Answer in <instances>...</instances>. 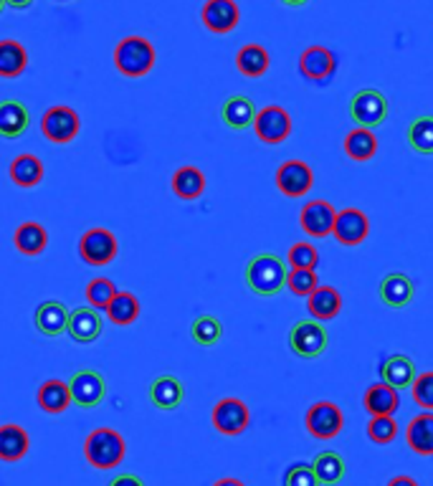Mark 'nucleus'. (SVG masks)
Segmentation results:
<instances>
[{
  "instance_id": "nucleus-1",
  "label": "nucleus",
  "mask_w": 433,
  "mask_h": 486,
  "mask_svg": "<svg viewBox=\"0 0 433 486\" xmlns=\"http://www.w3.org/2000/svg\"><path fill=\"white\" fill-rule=\"evenodd\" d=\"M287 274L289 269L274 253H259L246 264L243 278L246 287L259 296H277L287 287Z\"/></svg>"
},
{
  "instance_id": "nucleus-2",
  "label": "nucleus",
  "mask_w": 433,
  "mask_h": 486,
  "mask_svg": "<svg viewBox=\"0 0 433 486\" xmlns=\"http://www.w3.org/2000/svg\"><path fill=\"white\" fill-rule=\"evenodd\" d=\"M84 456L94 469H102V472L119 466L127 456V444L122 433H117L114 429H94L86 436Z\"/></svg>"
},
{
  "instance_id": "nucleus-3",
  "label": "nucleus",
  "mask_w": 433,
  "mask_h": 486,
  "mask_svg": "<svg viewBox=\"0 0 433 486\" xmlns=\"http://www.w3.org/2000/svg\"><path fill=\"white\" fill-rule=\"evenodd\" d=\"M114 66L122 76L140 79L155 66V46L145 36H127L114 49Z\"/></svg>"
},
{
  "instance_id": "nucleus-4",
  "label": "nucleus",
  "mask_w": 433,
  "mask_h": 486,
  "mask_svg": "<svg viewBox=\"0 0 433 486\" xmlns=\"http://www.w3.org/2000/svg\"><path fill=\"white\" fill-rule=\"evenodd\" d=\"M330 345V334L324 330V324L317 320L296 322L289 332V348L296 358L302 360H314Z\"/></svg>"
},
{
  "instance_id": "nucleus-5",
  "label": "nucleus",
  "mask_w": 433,
  "mask_h": 486,
  "mask_svg": "<svg viewBox=\"0 0 433 486\" xmlns=\"http://www.w3.org/2000/svg\"><path fill=\"white\" fill-rule=\"evenodd\" d=\"M388 99L377 89H363L349 99V117L358 127L376 129L388 119Z\"/></svg>"
},
{
  "instance_id": "nucleus-6",
  "label": "nucleus",
  "mask_w": 433,
  "mask_h": 486,
  "mask_svg": "<svg viewBox=\"0 0 433 486\" xmlns=\"http://www.w3.org/2000/svg\"><path fill=\"white\" fill-rule=\"evenodd\" d=\"M305 426H307L309 436H314L320 441H332L345 429V416H342L340 405L330 403V401H320L307 411Z\"/></svg>"
},
{
  "instance_id": "nucleus-7",
  "label": "nucleus",
  "mask_w": 433,
  "mask_h": 486,
  "mask_svg": "<svg viewBox=\"0 0 433 486\" xmlns=\"http://www.w3.org/2000/svg\"><path fill=\"white\" fill-rule=\"evenodd\" d=\"M210 420L216 426V431L224 433V436H241V433L249 429L252 423V411L249 405L243 403L241 398H224L218 401L213 413H210Z\"/></svg>"
},
{
  "instance_id": "nucleus-8",
  "label": "nucleus",
  "mask_w": 433,
  "mask_h": 486,
  "mask_svg": "<svg viewBox=\"0 0 433 486\" xmlns=\"http://www.w3.org/2000/svg\"><path fill=\"white\" fill-rule=\"evenodd\" d=\"M82 129V119L79 114L71 110V107H51V110L43 114L41 119V132L43 137L54 145H66L71 139H76Z\"/></svg>"
},
{
  "instance_id": "nucleus-9",
  "label": "nucleus",
  "mask_w": 433,
  "mask_h": 486,
  "mask_svg": "<svg viewBox=\"0 0 433 486\" xmlns=\"http://www.w3.org/2000/svg\"><path fill=\"white\" fill-rule=\"evenodd\" d=\"M119 243L107 228H89L79 241V253L89 266H107L117 259Z\"/></svg>"
},
{
  "instance_id": "nucleus-10",
  "label": "nucleus",
  "mask_w": 433,
  "mask_h": 486,
  "mask_svg": "<svg viewBox=\"0 0 433 486\" xmlns=\"http://www.w3.org/2000/svg\"><path fill=\"white\" fill-rule=\"evenodd\" d=\"M253 132L266 145H279V142H284L292 135V117H289V111L284 110V107L269 104L261 111H256Z\"/></svg>"
},
{
  "instance_id": "nucleus-11",
  "label": "nucleus",
  "mask_w": 433,
  "mask_h": 486,
  "mask_svg": "<svg viewBox=\"0 0 433 486\" xmlns=\"http://www.w3.org/2000/svg\"><path fill=\"white\" fill-rule=\"evenodd\" d=\"M274 182H277L281 195H287V198H305L312 190V185H314V172L302 160H287L277 170Z\"/></svg>"
},
{
  "instance_id": "nucleus-12",
  "label": "nucleus",
  "mask_w": 433,
  "mask_h": 486,
  "mask_svg": "<svg viewBox=\"0 0 433 486\" xmlns=\"http://www.w3.org/2000/svg\"><path fill=\"white\" fill-rule=\"evenodd\" d=\"M71 390V403H76L79 408H97L104 395H107V380L102 377L97 370H79L74 373L69 380Z\"/></svg>"
},
{
  "instance_id": "nucleus-13",
  "label": "nucleus",
  "mask_w": 433,
  "mask_h": 486,
  "mask_svg": "<svg viewBox=\"0 0 433 486\" xmlns=\"http://www.w3.org/2000/svg\"><path fill=\"white\" fill-rule=\"evenodd\" d=\"M337 58L324 46H309L299 56V74L309 82H330L335 76Z\"/></svg>"
},
{
  "instance_id": "nucleus-14",
  "label": "nucleus",
  "mask_w": 433,
  "mask_h": 486,
  "mask_svg": "<svg viewBox=\"0 0 433 486\" xmlns=\"http://www.w3.org/2000/svg\"><path fill=\"white\" fill-rule=\"evenodd\" d=\"M332 234H335L337 243H342V246H360L365 238L370 236V221L363 210L345 208L335 216Z\"/></svg>"
},
{
  "instance_id": "nucleus-15",
  "label": "nucleus",
  "mask_w": 433,
  "mask_h": 486,
  "mask_svg": "<svg viewBox=\"0 0 433 486\" xmlns=\"http://www.w3.org/2000/svg\"><path fill=\"white\" fill-rule=\"evenodd\" d=\"M200 21L208 28L210 33H231L241 21V11H238L236 0H206L203 11H200Z\"/></svg>"
},
{
  "instance_id": "nucleus-16",
  "label": "nucleus",
  "mask_w": 433,
  "mask_h": 486,
  "mask_svg": "<svg viewBox=\"0 0 433 486\" xmlns=\"http://www.w3.org/2000/svg\"><path fill=\"white\" fill-rule=\"evenodd\" d=\"M335 208L327 200H309L299 213L302 231L312 238H327L335 228Z\"/></svg>"
},
{
  "instance_id": "nucleus-17",
  "label": "nucleus",
  "mask_w": 433,
  "mask_h": 486,
  "mask_svg": "<svg viewBox=\"0 0 433 486\" xmlns=\"http://www.w3.org/2000/svg\"><path fill=\"white\" fill-rule=\"evenodd\" d=\"M102 327H104L102 314H99L97 309H92L89 305L76 306V309H71L69 312L66 334H69L74 342H79V345H89V342H94L99 334H102Z\"/></svg>"
},
{
  "instance_id": "nucleus-18",
  "label": "nucleus",
  "mask_w": 433,
  "mask_h": 486,
  "mask_svg": "<svg viewBox=\"0 0 433 486\" xmlns=\"http://www.w3.org/2000/svg\"><path fill=\"white\" fill-rule=\"evenodd\" d=\"M377 296H380L383 305L391 306V309H403V306L413 302L416 284H413V278L405 277L401 271H393L388 277H383L380 287H377Z\"/></svg>"
},
{
  "instance_id": "nucleus-19",
  "label": "nucleus",
  "mask_w": 433,
  "mask_h": 486,
  "mask_svg": "<svg viewBox=\"0 0 433 486\" xmlns=\"http://www.w3.org/2000/svg\"><path fill=\"white\" fill-rule=\"evenodd\" d=\"M31 114L26 104L15 102V99H5L0 102V137L3 139H18L29 132Z\"/></svg>"
},
{
  "instance_id": "nucleus-20",
  "label": "nucleus",
  "mask_w": 433,
  "mask_h": 486,
  "mask_svg": "<svg viewBox=\"0 0 433 486\" xmlns=\"http://www.w3.org/2000/svg\"><path fill=\"white\" fill-rule=\"evenodd\" d=\"M380 380L393 390L411 388L416 380V362L405 355H391L380 365Z\"/></svg>"
},
{
  "instance_id": "nucleus-21",
  "label": "nucleus",
  "mask_w": 433,
  "mask_h": 486,
  "mask_svg": "<svg viewBox=\"0 0 433 486\" xmlns=\"http://www.w3.org/2000/svg\"><path fill=\"white\" fill-rule=\"evenodd\" d=\"M405 441L411 446L413 454L419 456H433V413L426 411L420 416L411 418L405 429Z\"/></svg>"
},
{
  "instance_id": "nucleus-22",
  "label": "nucleus",
  "mask_w": 433,
  "mask_h": 486,
  "mask_svg": "<svg viewBox=\"0 0 433 486\" xmlns=\"http://www.w3.org/2000/svg\"><path fill=\"white\" fill-rule=\"evenodd\" d=\"M307 309L317 322L335 320L342 312V294L337 292L335 287H317L314 294L307 296Z\"/></svg>"
},
{
  "instance_id": "nucleus-23",
  "label": "nucleus",
  "mask_w": 433,
  "mask_h": 486,
  "mask_svg": "<svg viewBox=\"0 0 433 486\" xmlns=\"http://www.w3.org/2000/svg\"><path fill=\"white\" fill-rule=\"evenodd\" d=\"M182 398H185V388L175 376L155 377L150 385V401L160 411H175L182 403Z\"/></svg>"
},
{
  "instance_id": "nucleus-24",
  "label": "nucleus",
  "mask_w": 433,
  "mask_h": 486,
  "mask_svg": "<svg viewBox=\"0 0 433 486\" xmlns=\"http://www.w3.org/2000/svg\"><path fill=\"white\" fill-rule=\"evenodd\" d=\"M221 117H224L225 127L236 129V132H243L253 127V119H256V107L249 97L243 94H234L224 102L221 107Z\"/></svg>"
},
{
  "instance_id": "nucleus-25",
  "label": "nucleus",
  "mask_w": 433,
  "mask_h": 486,
  "mask_svg": "<svg viewBox=\"0 0 433 486\" xmlns=\"http://www.w3.org/2000/svg\"><path fill=\"white\" fill-rule=\"evenodd\" d=\"M401 405V398H398V390H393L391 385L385 383H376L370 388L365 390L363 395V408L373 416H393Z\"/></svg>"
},
{
  "instance_id": "nucleus-26",
  "label": "nucleus",
  "mask_w": 433,
  "mask_h": 486,
  "mask_svg": "<svg viewBox=\"0 0 433 486\" xmlns=\"http://www.w3.org/2000/svg\"><path fill=\"white\" fill-rule=\"evenodd\" d=\"M66 322H69V309L57 299H49L36 309V330L46 337H58L61 332H66Z\"/></svg>"
},
{
  "instance_id": "nucleus-27",
  "label": "nucleus",
  "mask_w": 433,
  "mask_h": 486,
  "mask_svg": "<svg viewBox=\"0 0 433 486\" xmlns=\"http://www.w3.org/2000/svg\"><path fill=\"white\" fill-rule=\"evenodd\" d=\"M31 448V438L29 433L23 431L21 426L15 423H5L0 426V461H21Z\"/></svg>"
},
{
  "instance_id": "nucleus-28",
  "label": "nucleus",
  "mask_w": 433,
  "mask_h": 486,
  "mask_svg": "<svg viewBox=\"0 0 433 486\" xmlns=\"http://www.w3.org/2000/svg\"><path fill=\"white\" fill-rule=\"evenodd\" d=\"M69 405H71L69 383L51 377V380H46L41 388H39V408H41L43 413L58 416V413H64Z\"/></svg>"
},
{
  "instance_id": "nucleus-29",
  "label": "nucleus",
  "mask_w": 433,
  "mask_h": 486,
  "mask_svg": "<svg viewBox=\"0 0 433 486\" xmlns=\"http://www.w3.org/2000/svg\"><path fill=\"white\" fill-rule=\"evenodd\" d=\"M345 155L355 163H367L373 160L377 153V137L373 129H365V127H355L345 135Z\"/></svg>"
},
{
  "instance_id": "nucleus-30",
  "label": "nucleus",
  "mask_w": 433,
  "mask_h": 486,
  "mask_svg": "<svg viewBox=\"0 0 433 486\" xmlns=\"http://www.w3.org/2000/svg\"><path fill=\"white\" fill-rule=\"evenodd\" d=\"M170 185H172V193L178 195L181 200H196V198L206 193V175L193 165L178 167Z\"/></svg>"
},
{
  "instance_id": "nucleus-31",
  "label": "nucleus",
  "mask_w": 433,
  "mask_h": 486,
  "mask_svg": "<svg viewBox=\"0 0 433 486\" xmlns=\"http://www.w3.org/2000/svg\"><path fill=\"white\" fill-rule=\"evenodd\" d=\"M269 66H271L269 51H266L264 46H259V43H246L236 54L238 74H243V76H249V79L264 76Z\"/></svg>"
},
{
  "instance_id": "nucleus-32",
  "label": "nucleus",
  "mask_w": 433,
  "mask_h": 486,
  "mask_svg": "<svg viewBox=\"0 0 433 486\" xmlns=\"http://www.w3.org/2000/svg\"><path fill=\"white\" fill-rule=\"evenodd\" d=\"M13 243L23 256H39L49 246V234H46V228H43L41 223H21L15 228Z\"/></svg>"
},
{
  "instance_id": "nucleus-33",
  "label": "nucleus",
  "mask_w": 433,
  "mask_h": 486,
  "mask_svg": "<svg viewBox=\"0 0 433 486\" xmlns=\"http://www.w3.org/2000/svg\"><path fill=\"white\" fill-rule=\"evenodd\" d=\"M29 69V51L13 39L0 41V79H15Z\"/></svg>"
},
{
  "instance_id": "nucleus-34",
  "label": "nucleus",
  "mask_w": 433,
  "mask_h": 486,
  "mask_svg": "<svg viewBox=\"0 0 433 486\" xmlns=\"http://www.w3.org/2000/svg\"><path fill=\"white\" fill-rule=\"evenodd\" d=\"M309 466H312L314 476L320 479L322 486L340 484V482L345 479V472H348L345 459H342L340 454H335V451H322V454L314 456V461H312Z\"/></svg>"
},
{
  "instance_id": "nucleus-35",
  "label": "nucleus",
  "mask_w": 433,
  "mask_h": 486,
  "mask_svg": "<svg viewBox=\"0 0 433 486\" xmlns=\"http://www.w3.org/2000/svg\"><path fill=\"white\" fill-rule=\"evenodd\" d=\"M8 172L18 188H36L43 181V163L36 155H18Z\"/></svg>"
},
{
  "instance_id": "nucleus-36",
  "label": "nucleus",
  "mask_w": 433,
  "mask_h": 486,
  "mask_svg": "<svg viewBox=\"0 0 433 486\" xmlns=\"http://www.w3.org/2000/svg\"><path fill=\"white\" fill-rule=\"evenodd\" d=\"M104 312H107L112 324L127 327V324L137 322V317H140V299L132 292H117Z\"/></svg>"
},
{
  "instance_id": "nucleus-37",
  "label": "nucleus",
  "mask_w": 433,
  "mask_h": 486,
  "mask_svg": "<svg viewBox=\"0 0 433 486\" xmlns=\"http://www.w3.org/2000/svg\"><path fill=\"white\" fill-rule=\"evenodd\" d=\"M408 145L419 155H433V117H416L408 125Z\"/></svg>"
},
{
  "instance_id": "nucleus-38",
  "label": "nucleus",
  "mask_w": 433,
  "mask_h": 486,
  "mask_svg": "<svg viewBox=\"0 0 433 486\" xmlns=\"http://www.w3.org/2000/svg\"><path fill=\"white\" fill-rule=\"evenodd\" d=\"M190 334H193V340H196L198 345L213 348V345H218L221 337H224V324H221L218 317H213V314H200V317L193 322Z\"/></svg>"
},
{
  "instance_id": "nucleus-39",
  "label": "nucleus",
  "mask_w": 433,
  "mask_h": 486,
  "mask_svg": "<svg viewBox=\"0 0 433 486\" xmlns=\"http://www.w3.org/2000/svg\"><path fill=\"white\" fill-rule=\"evenodd\" d=\"M114 294H117V287H114L112 278H92L86 284V305L92 306V309H107L110 302L114 299Z\"/></svg>"
},
{
  "instance_id": "nucleus-40",
  "label": "nucleus",
  "mask_w": 433,
  "mask_h": 486,
  "mask_svg": "<svg viewBox=\"0 0 433 486\" xmlns=\"http://www.w3.org/2000/svg\"><path fill=\"white\" fill-rule=\"evenodd\" d=\"M398 436V423L393 416H373L367 423V438L377 446H388Z\"/></svg>"
},
{
  "instance_id": "nucleus-41",
  "label": "nucleus",
  "mask_w": 433,
  "mask_h": 486,
  "mask_svg": "<svg viewBox=\"0 0 433 486\" xmlns=\"http://www.w3.org/2000/svg\"><path fill=\"white\" fill-rule=\"evenodd\" d=\"M320 287V278L317 271H309V269H292L287 274V289L296 296H309L314 294V289Z\"/></svg>"
},
{
  "instance_id": "nucleus-42",
  "label": "nucleus",
  "mask_w": 433,
  "mask_h": 486,
  "mask_svg": "<svg viewBox=\"0 0 433 486\" xmlns=\"http://www.w3.org/2000/svg\"><path fill=\"white\" fill-rule=\"evenodd\" d=\"M287 264L292 266V269H309V271H314L317 264H320V253H317V249L312 243L299 241L287 253Z\"/></svg>"
},
{
  "instance_id": "nucleus-43",
  "label": "nucleus",
  "mask_w": 433,
  "mask_h": 486,
  "mask_svg": "<svg viewBox=\"0 0 433 486\" xmlns=\"http://www.w3.org/2000/svg\"><path fill=\"white\" fill-rule=\"evenodd\" d=\"M413 401L416 405H420L423 411H433V373H420L413 380Z\"/></svg>"
},
{
  "instance_id": "nucleus-44",
  "label": "nucleus",
  "mask_w": 433,
  "mask_h": 486,
  "mask_svg": "<svg viewBox=\"0 0 433 486\" xmlns=\"http://www.w3.org/2000/svg\"><path fill=\"white\" fill-rule=\"evenodd\" d=\"M284 486H322L309 464H292L284 473Z\"/></svg>"
},
{
  "instance_id": "nucleus-45",
  "label": "nucleus",
  "mask_w": 433,
  "mask_h": 486,
  "mask_svg": "<svg viewBox=\"0 0 433 486\" xmlns=\"http://www.w3.org/2000/svg\"><path fill=\"white\" fill-rule=\"evenodd\" d=\"M110 486H145L140 476H135V473H119V476H114Z\"/></svg>"
},
{
  "instance_id": "nucleus-46",
  "label": "nucleus",
  "mask_w": 433,
  "mask_h": 486,
  "mask_svg": "<svg viewBox=\"0 0 433 486\" xmlns=\"http://www.w3.org/2000/svg\"><path fill=\"white\" fill-rule=\"evenodd\" d=\"M388 486H419V482L413 479V476H393L391 482H388Z\"/></svg>"
},
{
  "instance_id": "nucleus-47",
  "label": "nucleus",
  "mask_w": 433,
  "mask_h": 486,
  "mask_svg": "<svg viewBox=\"0 0 433 486\" xmlns=\"http://www.w3.org/2000/svg\"><path fill=\"white\" fill-rule=\"evenodd\" d=\"M5 5H11L15 11H26L33 5V0H5Z\"/></svg>"
},
{
  "instance_id": "nucleus-48",
  "label": "nucleus",
  "mask_w": 433,
  "mask_h": 486,
  "mask_svg": "<svg viewBox=\"0 0 433 486\" xmlns=\"http://www.w3.org/2000/svg\"><path fill=\"white\" fill-rule=\"evenodd\" d=\"M213 486H246L241 479H234V476H225V479H218Z\"/></svg>"
},
{
  "instance_id": "nucleus-49",
  "label": "nucleus",
  "mask_w": 433,
  "mask_h": 486,
  "mask_svg": "<svg viewBox=\"0 0 433 486\" xmlns=\"http://www.w3.org/2000/svg\"><path fill=\"white\" fill-rule=\"evenodd\" d=\"M284 5H289V8H302V5H307L309 0H281Z\"/></svg>"
},
{
  "instance_id": "nucleus-50",
  "label": "nucleus",
  "mask_w": 433,
  "mask_h": 486,
  "mask_svg": "<svg viewBox=\"0 0 433 486\" xmlns=\"http://www.w3.org/2000/svg\"><path fill=\"white\" fill-rule=\"evenodd\" d=\"M3 8H5V0H0V13H3Z\"/></svg>"
}]
</instances>
